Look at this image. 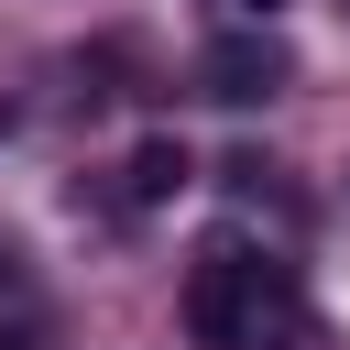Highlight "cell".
Instances as JSON below:
<instances>
[{"label":"cell","instance_id":"obj_1","mask_svg":"<svg viewBox=\"0 0 350 350\" xmlns=\"http://www.w3.org/2000/svg\"><path fill=\"white\" fill-rule=\"evenodd\" d=\"M262 306H273V273L241 241H208L197 273H186V339L197 350H252L262 339Z\"/></svg>","mask_w":350,"mask_h":350},{"label":"cell","instance_id":"obj_2","mask_svg":"<svg viewBox=\"0 0 350 350\" xmlns=\"http://www.w3.org/2000/svg\"><path fill=\"white\" fill-rule=\"evenodd\" d=\"M197 77H208V98H230V109H252V98H273L295 66H284V44L273 33H219L208 55H197Z\"/></svg>","mask_w":350,"mask_h":350},{"label":"cell","instance_id":"obj_3","mask_svg":"<svg viewBox=\"0 0 350 350\" xmlns=\"http://www.w3.org/2000/svg\"><path fill=\"white\" fill-rule=\"evenodd\" d=\"M186 186V142L175 131H153V142H131V208H164Z\"/></svg>","mask_w":350,"mask_h":350},{"label":"cell","instance_id":"obj_4","mask_svg":"<svg viewBox=\"0 0 350 350\" xmlns=\"http://www.w3.org/2000/svg\"><path fill=\"white\" fill-rule=\"evenodd\" d=\"M241 11H252V22H273V11H284V0H241Z\"/></svg>","mask_w":350,"mask_h":350}]
</instances>
